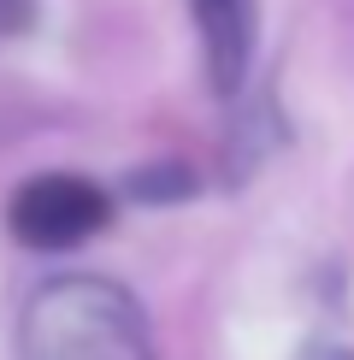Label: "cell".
Wrapping results in <instances>:
<instances>
[{"label":"cell","instance_id":"obj_2","mask_svg":"<svg viewBox=\"0 0 354 360\" xmlns=\"http://www.w3.org/2000/svg\"><path fill=\"white\" fill-rule=\"evenodd\" d=\"M112 219V201L95 177L77 172H48V177H29V184L12 195L6 224L24 248H77L100 224Z\"/></svg>","mask_w":354,"mask_h":360},{"label":"cell","instance_id":"obj_4","mask_svg":"<svg viewBox=\"0 0 354 360\" xmlns=\"http://www.w3.org/2000/svg\"><path fill=\"white\" fill-rule=\"evenodd\" d=\"M36 18V0H0V36H18Z\"/></svg>","mask_w":354,"mask_h":360},{"label":"cell","instance_id":"obj_1","mask_svg":"<svg viewBox=\"0 0 354 360\" xmlns=\"http://www.w3.org/2000/svg\"><path fill=\"white\" fill-rule=\"evenodd\" d=\"M18 360H159L136 295L107 278H53L24 302Z\"/></svg>","mask_w":354,"mask_h":360},{"label":"cell","instance_id":"obj_3","mask_svg":"<svg viewBox=\"0 0 354 360\" xmlns=\"http://www.w3.org/2000/svg\"><path fill=\"white\" fill-rule=\"evenodd\" d=\"M206 48V71H213V89L230 95L248 71V48H254V6L248 0H189Z\"/></svg>","mask_w":354,"mask_h":360}]
</instances>
